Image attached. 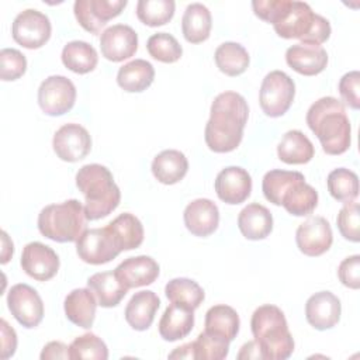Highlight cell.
<instances>
[{
	"instance_id": "1",
	"label": "cell",
	"mask_w": 360,
	"mask_h": 360,
	"mask_svg": "<svg viewBox=\"0 0 360 360\" xmlns=\"http://www.w3.org/2000/svg\"><path fill=\"white\" fill-rule=\"evenodd\" d=\"M255 14L273 24L277 35L301 39L302 44L321 45L330 37L329 21L314 13L308 3L298 0H255Z\"/></svg>"
},
{
	"instance_id": "2",
	"label": "cell",
	"mask_w": 360,
	"mask_h": 360,
	"mask_svg": "<svg viewBox=\"0 0 360 360\" xmlns=\"http://www.w3.org/2000/svg\"><path fill=\"white\" fill-rule=\"evenodd\" d=\"M249 107L243 96L236 91L219 93L210 111L204 138L207 146L217 153H226L236 149L243 136L248 122Z\"/></svg>"
},
{
	"instance_id": "3",
	"label": "cell",
	"mask_w": 360,
	"mask_h": 360,
	"mask_svg": "<svg viewBox=\"0 0 360 360\" xmlns=\"http://www.w3.org/2000/svg\"><path fill=\"white\" fill-rule=\"evenodd\" d=\"M307 124L328 155H342L349 149L352 128L340 100L332 96L316 100L307 111Z\"/></svg>"
},
{
	"instance_id": "4",
	"label": "cell",
	"mask_w": 360,
	"mask_h": 360,
	"mask_svg": "<svg viewBox=\"0 0 360 360\" xmlns=\"http://www.w3.org/2000/svg\"><path fill=\"white\" fill-rule=\"evenodd\" d=\"M262 190L267 201L283 205L294 217L312 214L318 204L316 190L305 183V177L300 172L270 170L263 177Z\"/></svg>"
},
{
	"instance_id": "5",
	"label": "cell",
	"mask_w": 360,
	"mask_h": 360,
	"mask_svg": "<svg viewBox=\"0 0 360 360\" xmlns=\"http://www.w3.org/2000/svg\"><path fill=\"white\" fill-rule=\"evenodd\" d=\"M76 186L84 195L86 218L96 221L111 214L120 204L121 191L112 173L103 165L89 163L76 173Z\"/></svg>"
},
{
	"instance_id": "6",
	"label": "cell",
	"mask_w": 360,
	"mask_h": 360,
	"mask_svg": "<svg viewBox=\"0 0 360 360\" xmlns=\"http://www.w3.org/2000/svg\"><path fill=\"white\" fill-rule=\"evenodd\" d=\"M250 329L263 360H284L292 354L294 339L278 307L264 304L256 308L250 319Z\"/></svg>"
},
{
	"instance_id": "7",
	"label": "cell",
	"mask_w": 360,
	"mask_h": 360,
	"mask_svg": "<svg viewBox=\"0 0 360 360\" xmlns=\"http://www.w3.org/2000/svg\"><path fill=\"white\" fill-rule=\"evenodd\" d=\"M84 205L79 200H66L60 204L44 207L38 215L39 232L55 242H76L86 231Z\"/></svg>"
},
{
	"instance_id": "8",
	"label": "cell",
	"mask_w": 360,
	"mask_h": 360,
	"mask_svg": "<svg viewBox=\"0 0 360 360\" xmlns=\"http://www.w3.org/2000/svg\"><path fill=\"white\" fill-rule=\"evenodd\" d=\"M295 96L294 80L281 70L267 73L259 91V103L269 117H281L288 111Z\"/></svg>"
},
{
	"instance_id": "9",
	"label": "cell",
	"mask_w": 360,
	"mask_h": 360,
	"mask_svg": "<svg viewBox=\"0 0 360 360\" xmlns=\"http://www.w3.org/2000/svg\"><path fill=\"white\" fill-rule=\"evenodd\" d=\"M76 101V87L70 79L60 75L46 77L38 89V104L51 117L70 111Z\"/></svg>"
},
{
	"instance_id": "10",
	"label": "cell",
	"mask_w": 360,
	"mask_h": 360,
	"mask_svg": "<svg viewBox=\"0 0 360 360\" xmlns=\"http://www.w3.org/2000/svg\"><path fill=\"white\" fill-rule=\"evenodd\" d=\"M52 25L44 13L27 8L18 13L13 21L11 34L17 44L27 49H38L51 38Z\"/></svg>"
},
{
	"instance_id": "11",
	"label": "cell",
	"mask_w": 360,
	"mask_h": 360,
	"mask_svg": "<svg viewBox=\"0 0 360 360\" xmlns=\"http://www.w3.org/2000/svg\"><path fill=\"white\" fill-rule=\"evenodd\" d=\"M76 252L89 264H104L115 259L121 253V249L105 226L86 229L76 240Z\"/></svg>"
},
{
	"instance_id": "12",
	"label": "cell",
	"mask_w": 360,
	"mask_h": 360,
	"mask_svg": "<svg viewBox=\"0 0 360 360\" xmlns=\"http://www.w3.org/2000/svg\"><path fill=\"white\" fill-rule=\"evenodd\" d=\"M7 305L11 315L24 328H35L44 318V302L38 291L28 284L18 283L7 294Z\"/></svg>"
},
{
	"instance_id": "13",
	"label": "cell",
	"mask_w": 360,
	"mask_h": 360,
	"mask_svg": "<svg viewBox=\"0 0 360 360\" xmlns=\"http://www.w3.org/2000/svg\"><path fill=\"white\" fill-rule=\"evenodd\" d=\"M127 6V0H76L73 11L77 22L89 32L98 34L101 28L117 17Z\"/></svg>"
},
{
	"instance_id": "14",
	"label": "cell",
	"mask_w": 360,
	"mask_h": 360,
	"mask_svg": "<svg viewBox=\"0 0 360 360\" xmlns=\"http://www.w3.org/2000/svg\"><path fill=\"white\" fill-rule=\"evenodd\" d=\"M52 146L56 156L65 162L84 159L91 149V138L80 124H65L53 135Z\"/></svg>"
},
{
	"instance_id": "15",
	"label": "cell",
	"mask_w": 360,
	"mask_h": 360,
	"mask_svg": "<svg viewBox=\"0 0 360 360\" xmlns=\"http://www.w3.org/2000/svg\"><path fill=\"white\" fill-rule=\"evenodd\" d=\"M295 242L304 255L321 256L332 246V228L323 217H309L297 228Z\"/></svg>"
},
{
	"instance_id": "16",
	"label": "cell",
	"mask_w": 360,
	"mask_h": 360,
	"mask_svg": "<svg viewBox=\"0 0 360 360\" xmlns=\"http://www.w3.org/2000/svg\"><path fill=\"white\" fill-rule=\"evenodd\" d=\"M22 270L38 281L51 280L59 270V257L56 252L41 242H30L24 246L21 255Z\"/></svg>"
},
{
	"instance_id": "17",
	"label": "cell",
	"mask_w": 360,
	"mask_h": 360,
	"mask_svg": "<svg viewBox=\"0 0 360 360\" xmlns=\"http://www.w3.org/2000/svg\"><path fill=\"white\" fill-rule=\"evenodd\" d=\"M100 48L105 59L121 62L135 55L138 49V34L127 24H114L101 32Z\"/></svg>"
},
{
	"instance_id": "18",
	"label": "cell",
	"mask_w": 360,
	"mask_h": 360,
	"mask_svg": "<svg viewBox=\"0 0 360 360\" xmlns=\"http://www.w3.org/2000/svg\"><path fill=\"white\" fill-rule=\"evenodd\" d=\"M214 186L219 200L235 205L243 202L250 195L252 177L248 170L239 166H228L217 174Z\"/></svg>"
},
{
	"instance_id": "19",
	"label": "cell",
	"mask_w": 360,
	"mask_h": 360,
	"mask_svg": "<svg viewBox=\"0 0 360 360\" xmlns=\"http://www.w3.org/2000/svg\"><path fill=\"white\" fill-rule=\"evenodd\" d=\"M340 301L330 291L312 294L305 304V318L311 326L318 330L333 328L340 319Z\"/></svg>"
},
{
	"instance_id": "20",
	"label": "cell",
	"mask_w": 360,
	"mask_h": 360,
	"mask_svg": "<svg viewBox=\"0 0 360 360\" xmlns=\"http://www.w3.org/2000/svg\"><path fill=\"white\" fill-rule=\"evenodd\" d=\"M285 62L300 75L315 76L326 68L328 53L321 45L300 42L285 51Z\"/></svg>"
},
{
	"instance_id": "21",
	"label": "cell",
	"mask_w": 360,
	"mask_h": 360,
	"mask_svg": "<svg viewBox=\"0 0 360 360\" xmlns=\"http://www.w3.org/2000/svg\"><path fill=\"white\" fill-rule=\"evenodd\" d=\"M184 225L195 236L211 235L219 224V210L208 198H197L184 208Z\"/></svg>"
},
{
	"instance_id": "22",
	"label": "cell",
	"mask_w": 360,
	"mask_h": 360,
	"mask_svg": "<svg viewBox=\"0 0 360 360\" xmlns=\"http://www.w3.org/2000/svg\"><path fill=\"white\" fill-rule=\"evenodd\" d=\"M114 273L129 288L152 284L159 276V264L150 256H134L121 262Z\"/></svg>"
},
{
	"instance_id": "23",
	"label": "cell",
	"mask_w": 360,
	"mask_h": 360,
	"mask_svg": "<svg viewBox=\"0 0 360 360\" xmlns=\"http://www.w3.org/2000/svg\"><path fill=\"white\" fill-rule=\"evenodd\" d=\"M193 326L194 309L183 304L172 302L159 321V335L167 342H174L186 338Z\"/></svg>"
},
{
	"instance_id": "24",
	"label": "cell",
	"mask_w": 360,
	"mask_h": 360,
	"mask_svg": "<svg viewBox=\"0 0 360 360\" xmlns=\"http://www.w3.org/2000/svg\"><path fill=\"white\" fill-rule=\"evenodd\" d=\"M159 305L160 300L153 291H138L125 307V321L135 330H146L152 325Z\"/></svg>"
},
{
	"instance_id": "25",
	"label": "cell",
	"mask_w": 360,
	"mask_h": 360,
	"mask_svg": "<svg viewBox=\"0 0 360 360\" xmlns=\"http://www.w3.org/2000/svg\"><path fill=\"white\" fill-rule=\"evenodd\" d=\"M63 308L72 323L89 329L96 318V295L90 288H75L66 295Z\"/></svg>"
},
{
	"instance_id": "26",
	"label": "cell",
	"mask_w": 360,
	"mask_h": 360,
	"mask_svg": "<svg viewBox=\"0 0 360 360\" xmlns=\"http://www.w3.org/2000/svg\"><path fill=\"white\" fill-rule=\"evenodd\" d=\"M238 226L246 239H264L273 229L271 212L259 202L248 204L238 215Z\"/></svg>"
},
{
	"instance_id": "27",
	"label": "cell",
	"mask_w": 360,
	"mask_h": 360,
	"mask_svg": "<svg viewBox=\"0 0 360 360\" xmlns=\"http://www.w3.org/2000/svg\"><path fill=\"white\" fill-rule=\"evenodd\" d=\"M188 170L186 155L177 149H166L152 160V173L162 184L179 183Z\"/></svg>"
},
{
	"instance_id": "28",
	"label": "cell",
	"mask_w": 360,
	"mask_h": 360,
	"mask_svg": "<svg viewBox=\"0 0 360 360\" xmlns=\"http://www.w3.org/2000/svg\"><path fill=\"white\" fill-rule=\"evenodd\" d=\"M87 287L94 292L98 305L104 308L118 305L128 292V287L114 271L94 273L87 278Z\"/></svg>"
},
{
	"instance_id": "29",
	"label": "cell",
	"mask_w": 360,
	"mask_h": 360,
	"mask_svg": "<svg viewBox=\"0 0 360 360\" xmlns=\"http://www.w3.org/2000/svg\"><path fill=\"white\" fill-rule=\"evenodd\" d=\"M315 149L309 138L298 131L291 129L285 132L277 145L278 159L287 165L308 163L314 158Z\"/></svg>"
},
{
	"instance_id": "30",
	"label": "cell",
	"mask_w": 360,
	"mask_h": 360,
	"mask_svg": "<svg viewBox=\"0 0 360 360\" xmlns=\"http://www.w3.org/2000/svg\"><path fill=\"white\" fill-rule=\"evenodd\" d=\"M239 325L240 321L238 312L229 305L218 304L207 311L204 332L231 342L236 338Z\"/></svg>"
},
{
	"instance_id": "31",
	"label": "cell",
	"mask_w": 360,
	"mask_h": 360,
	"mask_svg": "<svg viewBox=\"0 0 360 360\" xmlns=\"http://www.w3.org/2000/svg\"><path fill=\"white\" fill-rule=\"evenodd\" d=\"M211 27V13L202 3H191L186 7L181 18V31L188 42L200 44L208 39Z\"/></svg>"
},
{
	"instance_id": "32",
	"label": "cell",
	"mask_w": 360,
	"mask_h": 360,
	"mask_svg": "<svg viewBox=\"0 0 360 360\" xmlns=\"http://www.w3.org/2000/svg\"><path fill=\"white\" fill-rule=\"evenodd\" d=\"M155 79V69L145 59H134L118 69L117 83L128 93H139L146 90Z\"/></svg>"
},
{
	"instance_id": "33",
	"label": "cell",
	"mask_w": 360,
	"mask_h": 360,
	"mask_svg": "<svg viewBox=\"0 0 360 360\" xmlns=\"http://www.w3.org/2000/svg\"><path fill=\"white\" fill-rule=\"evenodd\" d=\"M107 228L121 252L136 249L143 242V226L141 221L129 212L120 214L107 225Z\"/></svg>"
},
{
	"instance_id": "34",
	"label": "cell",
	"mask_w": 360,
	"mask_h": 360,
	"mask_svg": "<svg viewBox=\"0 0 360 360\" xmlns=\"http://www.w3.org/2000/svg\"><path fill=\"white\" fill-rule=\"evenodd\" d=\"M63 65L79 75L91 72L98 62L97 51L93 45L84 41H70L62 49Z\"/></svg>"
},
{
	"instance_id": "35",
	"label": "cell",
	"mask_w": 360,
	"mask_h": 360,
	"mask_svg": "<svg viewBox=\"0 0 360 360\" xmlns=\"http://www.w3.org/2000/svg\"><path fill=\"white\" fill-rule=\"evenodd\" d=\"M218 69L228 76L242 75L249 66V53L243 45L238 42H224L214 53Z\"/></svg>"
},
{
	"instance_id": "36",
	"label": "cell",
	"mask_w": 360,
	"mask_h": 360,
	"mask_svg": "<svg viewBox=\"0 0 360 360\" xmlns=\"http://www.w3.org/2000/svg\"><path fill=\"white\" fill-rule=\"evenodd\" d=\"M165 294L170 302L183 304L193 309L198 308L204 301V290L200 284L191 278L177 277L170 280L165 287Z\"/></svg>"
},
{
	"instance_id": "37",
	"label": "cell",
	"mask_w": 360,
	"mask_h": 360,
	"mask_svg": "<svg viewBox=\"0 0 360 360\" xmlns=\"http://www.w3.org/2000/svg\"><path fill=\"white\" fill-rule=\"evenodd\" d=\"M328 191L340 202L354 201L359 195V177L346 167H338L328 174Z\"/></svg>"
},
{
	"instance_id": "38",
	"label": "cell",
	"mask_w": 360,
	"mask_h": 360,
	"mask_svg": "<svg viewBox=\"0 0 360 360\" xmlns=\"http://www.w3.org/2000/svg\"><path fill=\"white\" fill-rule=\"evenodd\" d=\"M174 7L173 0H139L136 3V17L149 27H159L173 18Z\"/></svg>"
},
{
	"instance_id": "39",
	"label": "cell",
	"mask_w": 360,
	"mask_h": 360,
	"mask_svg": "<svg viewBox=\"0 0 360 360\" xmlns=\"http://www.w3.org/2000/svg\"><path fill=\"white\" fill-rule=\"evenodd\" d=\"M146 49L149 55L163 63L177 62L183 53L179 41L169 32H156L148 38Z\"/></svg>"
},
{
	"instance_id": "40",
	"label": "cell",
	"mask_w": 360,
	"mask_h": 360,
	"mask_svg": "<svg viewBox=\"0 0 360 360\" xmlns=\"http://www.w3.org/2000/svg\"><path fill=\"white\" fill-rule=\"evenodd\" d=\"M193 343L194 359L198 360H222L229 353V340L201 332Z\"/></svg>"
},
{
	"instance_id": "41",
	"label": "cell",
	"mask_w": 360,
	"mask_h": 360,
	"mask_svg": "<svg viewBox=\"0 0 360 360\" xmlns=\"http://www.w3.org/2000/svg\"><path fill=\"white\" fill-rule=\"evenodd\" d=\"M70 359H94L105 360L108 357V349L105 343L94 333H84L77 336L69 346Z\"/></svg>"
},
{
	"instance_id": "42",
	"label": "cell",
	"mask_w": 360,
	"mask_h": 360,
	"mask_svg": "<svg viewBox=\"0 0 360 360\" xmlns=\"http://www.w3.org/2000/svg\"><path fill=\"white\" fill-rule=\"evenodd\" d=\"M338 229L340 235L350 240L359 242L360 240V207L357 202L350 201L345 202L340 208L338 218H336Z\"/></svg>"
},
{
	"instance_id": "43",
	"label": "cell",
	"mask_w": 360,
	"mask_h": 360,
	"mask_svg": "<svg viewBox=\"0 0 360 360\" xmlns=\"http://www.w3.org/2000/svg\"><path fill=\"white\" fill-rule=\"evenodd\" d=\"M27 70V59L18 49L4 48L0 51V76L1 80H15Z\"/></svg>"
},
{
	"instance_id": "44",
	"label": "cell",
	"mask_w": 360,
	"mask_h": 360,
	"mask_svg": "<svg viewBox=\"0 0 360 360\" xmlns=\"http://www.w3.org/2000/svg\"><path fill=\"white\" fill-rule=\"evenodd\" d=\"M339 93L350 108H360V73L357 70L347 72L342 76L339 80Z\"/></svg>"
},
{
	"instance_id": "45",
	"label": "cell",
	"mask_w": 360,
	"mask_h": 360,
	"mask_svg": "<svg viewBox=\"0 0 360 360\" xmlns=\"http://www.w3.org/2000/svg\"><path fill=\"white\" fill-rule=\"evenodd\" d=\"M338 277L343 285L357 290L360 287V256L353 255L343 259L338 267Z\"/></svg>"
},
{
	"instance_id": "46",
	"label": "cell",
	"mask_w": 360,
	"mask_h": 360,
	"mask_svg": "<svg viewBox=\"0 0 360 360\" xmlns=\"http://www.w3.org/2000/svg\"><path fill=\"white\" fill-rule=\"evenodd\" d=\"M1 359L6 360L15 353L17 349V335L15 330L7 323L6 319H1Z\"/></svg>"
},
{
	"instance_id": "47",
	"label": "cell",
	"mask_w": 360,
	"mask_h": 360,
	"mask_svg": "<svg viewBox=\"0 0 360 360\" xmlns=\"http://www.w3.org/2000/svg\"><path fill=\"white\" fill-rule=\"evenodd\" d=\"M42 360H51V359H70L69 346H66L63 342H49L44 346L41 356Z\"/></svg>"
},
{
	"instance_id": "48",
	"label": "cell",
	"mask_w": 360,
	"mask_h": 360,
	"mask_svg": "<svg viewBox=\"0 0 360 360\" xmlns=\"http://www.w3.org/2000/svg\"><path fill=\"white\" fill-rule=\"evenodd\" d=\"M238 359H263V354L259 345L255 340H250L240 347Z\"/></svg>"
},
{
	"instance_id": "49",
	"label": "cell",
	"mask_w": 360,
	"mask_h": 360,
	"mask_svg": "<svg viewBox=\"0 0 360 360\" xmlns=\"http://www.w3.org/2000/svg\"><path fill=\"white\" fill-rule=\"evenodd\" d=\"M169 359H194V350L193 343H186L180 347H176L170 354Z\"/></svg>"
}]
</instances>
